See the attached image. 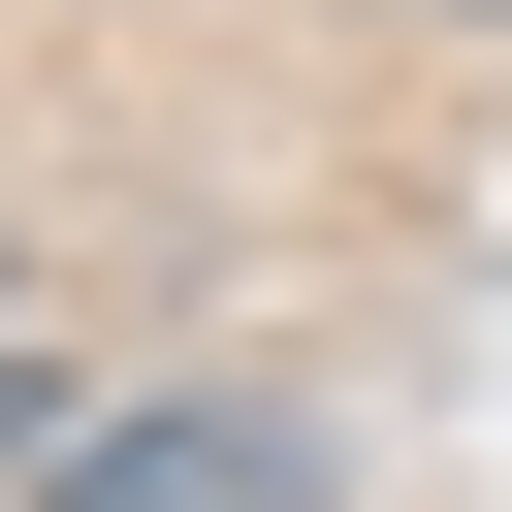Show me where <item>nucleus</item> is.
<instances>
[{
	"label": "nucleus",
	"instance_id": "1",
	"mask_svg": "<svg viewBox=\"0 0 512 512\" xmlns=\"http://www.w3.org/2000/svg\"><path fill=\"white\" fill-rule=\"evenodd\" d=\"M64 512H320V384H128L64 448Z\"/></svg>",
	"mask_w": 512,
	"mask_h": 512
},
{
	"label": "nucleus",
	"instance_id": "2",
	"mask_svg": "<svg viewBox=\"0 0 512 512\" xmlns=\"http://www.w3.org/2000/svg\"><path fill=\"white\" fill-rule=\"evenodd\" d=\"M384 32H512V0H384Z\"/></svg>",
	"mask_w": 512,
	"mask_h": 512
}]
</instances>
